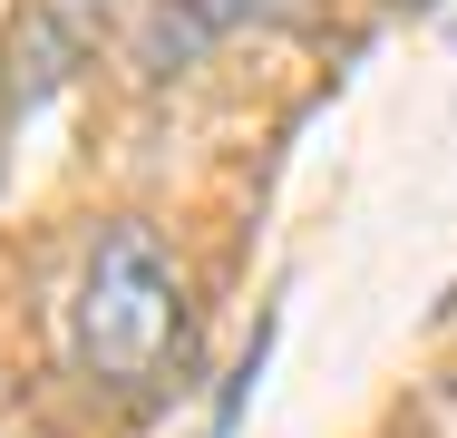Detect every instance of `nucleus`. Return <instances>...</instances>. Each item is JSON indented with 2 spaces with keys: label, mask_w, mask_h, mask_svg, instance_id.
<instances>
[{
  "label": "nucleus",
  "mask_w": 457,
  "mask_h": 438,
  "mask_svg": "<svg viewBox=\"0 0 457 438\" xmlns=\"http://www.w3.org/2000/svg\"><path fill=\"white\" fill-rule=\"evenodd\" d=\"M185 10H195V20H253L263 0H185Z\"/></svg>",
  "instance_id": "3"
},
{
  "label": "nucleus",
  "mask_w": 457,
  "mask_h": 438,
  "mask_svg": "<svg viewBox=\"0 0 457 438\" xmlns=\"http://www.w3.org/2000/svg\"><path fill=\"white\" fill-rule=\"evenodd\" d=\"M69 350L107 390H156L166 360L185 350V282L146 224H107L88 244L79 292H69Z\"/></svg>",
  "instance_id": "1"
},
{
  "label": "nucleus",
  "mask_w": 457,
  "mask_h": 438,
  "mask_svg": "<svg viewBox=\"0 0 457 438\" xmlns=\"http://www.w3.org/2000/svg\"><path fill=\"white\" fill-rule=\"evenodd\" d=\"M69 69H79V29H69L49 0H29V10L10 20V39H0V97L29 117V107L69 79Z\"/></svg>",
  "instance_id": "2"
},
{
  "label": "nucleus",
  "mask_w": 457,
  "mask_h": 438,
  "mask_svg": "<svg viewBox=\"0 0 457 438\" xmlns=\"http://www.w3.org/2000/svg\"><path fill=\"white\" fill-rule=\"evenodd\" d=\"M409 10H428V0H409Z\"/></svg>",
  "instance_id": "4"
}]
</instances>
